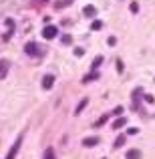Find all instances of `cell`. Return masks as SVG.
Instances as JSON below:
<instances>
[{
    "label": "cell",
    "instance_id": "1",
    "mask_svg": "<svg viewBox=\"0 0 155 159\" xmlns=\"http://www.w3.org/2000/svg\"><path fill=\"white\" fill-rule=\"evenodd\" d=\"M24 52L30 54V57H36V54H40L39 44H36V43H26V44H24Z\"/></svg>",
    "mask_w": 155,
    "mask_h": 159
},
{
    "label": "cell",
    "instance_id": "2",
    "mask_svg": "<svg viewBox=\"0 0 155 159\" xmlns=\"http://www.w3.org/2000/svg\"><path fill=\"white\" fill-rule=\"evenodd\" d=\"M20 143H22V135H20L18 139L14 141V145H12V147H10V151H8L6 159H14V157H16V153H18V147H20Z\"/></svg>",
    "mask_w": 155,
    "mask_h": 159
},
{
    "label": "cell",
    "instance_id": "3",
    "mask_svg": "<svg viewBox=\"0 0 155 159\" xmlns=\"http://www.w3.org/2000/svg\"><path fill=\"white\" fill-rule=\"evenodd\" d=\"M57 26H44V30H43V36L47 40H51V39H54V36H57Z\"/></svg>",
    "mask_w": 155,
    "mask_h": 159
},
{
    "label": "cell",
    "instance_id": "4",
    "mask_svg": "<svg viewBox=\"0 0 155 159\" xmlns=\"http://www.w3.org/2000/svg\"><path fill=\"white\" fill-rule=\"evenodd\" d=\"M8 69H10V62L6 58H0V79H4L8 75Z\"/></svg>",
    "mask_w": 155,
    "mask_h": 159
},
{
    "label": "cell",
    "instance_id": "5",
    "mask_svg": "<svg viewBox=\"0 0 155 159\" xmlns=\"http://www.w3.org/2000/svg\"><path fill=\"white\" fill-rule=\"evenodd\" d=\"M52 85H54V77H52V75H44V77H43V87H44V89H51Z\"/></svg>",
    "mask_w": 155,
    "mask_h": 159
},
{
    "label": "cell",
    "instance_id": "6",
    "mask_svg": "<svg viewBox=\"0 0 155 159\" xmlns=\"http://www.w3.org/2000/svg\"><path fill=\"white\" fill-rule=\"evenodd\" d=\"M97 143H99V137H85V139H83V145H85V147H95Z\"/></svg>",
    "mask_w": 155,
    "mask_h": 159
},
{
    "label": "cell",
    "instance_id": "7",
    "mask_svg": "<svg viewBox=\"0 0 155 159\" xmlns=\"http://www.w3.org/2000/svg\"><path fill=\"white\" fill-rule=\"evenodd\" d=\"M127 159H141V151H139V149H129V151H127Z\"/></svg>",
    "mask_w": 155,
    "mask_h": 159
},
{
    "label": "cell",
    "instance_id": "8",
    "mask_svg": "<svg viewBox=\"0 0 155 159\" xmlns=\"http://www.w3.org/2000/svg\"><path fill=\"white\" fill-rule=\"evenodd\" d=\"M83 14H85V16H95V14H97V8H95V6H85V8H83Z\"/></svg>",
    "mask_w": 155,
    "mask_h": 159
},
{
    "label": "cell",
    "instance_id": "9",
    "mask_svg": "<svg viewBox=\"0 0 155 159\" xmlns=\"http://www.w3.org/2000/svg\"><path fill=\"white\" fill-rule=\"evenodd\" d=\"M125 123H127V119H125V117H119V119H117L115 123H113V129H121Z\"/></svg>",
    "mask_w": 155,
    "mask_h": 159
},
{
    "label": "cell",
    "instance_id": "10",
    "mask_svg": "<svg viewBox=\"0 0 155 159\" xmlns=\"http://www.w3.org/2000/svg\"><path fill=\"white\" fill-rule=\"evenodd\" d=\"M95 79H99V75H97V73L85 75V77H83V83H91V81H95Z\"/></svg>",
    "mask_w": 155,
    "mask_h": 159
},
{
    "label": "cell",
    "instance_id": "11",
    "mask_svg": "<svg viewBox=\"0 0 155 159\" xmlns=\"http://www.w3.org/2000/svg\"><path fill=\"white\" fill-rule=\"evenodd\" d=\"M43 159H57L54 157V149L52 147H47V151H44V157Z\"/></svg>",
    "mask_w": 155,
    "mask_h": 159
},
{
    "label": "cell",
    "instance_id": "12",
    "mask_svg": "<svg viewBox=\"0 0 155 159\" xmlns=\"http://www.w3.org/2000/svg\"><path fill=\"white\" fill-rule=\"evenodd\" d=\"M87 105H89V99L85 97V99H83V101H81V103H79V105H77V115H79V113H81V111H83V109H85Z\"/></svg>",
    "mask_w": 155,
    "mask_h": 159
},
{
    "label": "cell",
    "instance_id": "13",
    "mask_svg": "<svg viewBox=\"0 0 155 159\" xmlns=\"http://www.w3.org/2000/svg\"><path fill=\"white\" fill-rule=\"evenodd\" d=\"M69 4H73V0H62V2H57V4H54V6H57V10H61V8L69 6Z\"/></svg>",
    "mask_w": 155,
    "mask_h": 159
},
{
    "label": "cell",
    "instance_id": "14",
    "mask_svg": "<svg viewBox=\"0 0 155 159\" xmlns=\"http://www.w3.org/2000/svg\"><path fill=\"white\" fill-rule=\"evenodd\" d=\"M101 65H103V57H97V58L93 61V70H97Z\"/></svg>",
    "mask_w": 155,
    "mask_h": 159
},
{
    "label": "cell",
    "instance_id": "15",
    "mask_svg": "<svg viewBox=\"0 0 155 159\" xmlns=\"http://www.w3.org/2000/svg\"><path fill=\"white\" fill-rule=\"evenodd\" d=\"M91 28H93V30H101V28H103V22H101V20H95V22L91 24Z\"/></svg>",
    "mask_w": 155,
    "mask_h": 159
},
{
    "label": "cell",
    "instance_id": "16",
    "mask_svg": "<svg viewBox=\"0 0 155 159\" xmlns=\"http://www.w3.org/2000/svg\"><path fill=\"white\" fill-rule=\"evenodd\" d=\"M123 143H125V137L121 135V137H117V141H115V147H121Z\"/></svg>",
    "mask_w": 155,
    "mask_h": 159
},
{
    "label": "cell",
    "instance_id": "17",
    "mask_svg": "<svg viewBox=\"0 0 155 159\" xmlns=\"http://www.w3.org/2000/svg\"><path fill=\"white\" fill-rule=\"evenodd\" d=\"M129 10H131V12H139V4H137V2H131Z\"/></svg>",
    "mask_w": 155,
    "mask_h": 159
},
{
    "label": "cell",
    "instance_id": "18",
    "mask_svg": "<svg viewBox=\"0 0 155 159\" xmlns=\"http://www.w3.org/2000/svg\"><path fill=\"white\" fill-rule=\"evenodd\" d=\"M107 119H109L107 115H105V117H101V119H99L97 123H95V127H99V125H105V123H107Z\"/></svg>",
    "mask_w": 155,
    "mask_h": 159
},
{
    "label": "cell",
    "instance_id": "19",
    "mask_svg": "<svg viewBox=\"0 0 155 159\" xmlns=\"http://www.w3.org/2000/svg\"><path fill=\"white\" fill-rule=\"evenodd\" d=\"M61 40H62V44H71V36H69V34H65Z\"/></svg>",
    "mask_w": 155,
    "mask_h": 159
},
{
    "label": "cell",
    "instance_id": "20",
    "mask_svg": "<svg viewBox=\"0 0 155 159\" xmlns=\"http://www.w3.org/2000/svg\"><path fill=\"white\" fill-rule=\"evenodd\" d=\"M123 69H125V66H123V62H121V61H117V70H119V73H123Z\"/></svg>",
    "mask_w": 155,
    "mask_h": 159
},
{
    "label": "cell",
    "instance_id": "21",
    "mask_svg": "<svg viewBox=\"0 0 155 159\" xmlns=\"http://www.w3.org/2000/svg\"><path fill=\"white\" fill-rule=\"evenodd\" d=\"M75 54H77V57H83L85 51H83V48H75Z\"/></svg>",
    "mask_w": 155,
    "mask_h": 159
},
{
    "label": "cell",
    "instance_id": "22",
    "mask_svg": "<svg viewBox=\"0 0 155 159\" xmlns=\"http://www.w3.org/2000/svg\"><path fill=\"white\" fill-rule=\"evenodd\" d=\"M145 101H147V103H153V101H155L153 95H145Z\"/></svg>",
    "mask_w": 155,
    "mask_h": 159
},
{
    "label": "cell",
    "instance_id": "23",
    "mask_svg": "<svg viewBox=\"0 0 155 159\" xmlns=\"http://www.w3.org/2000/svg\"><path fill=\"white\" fill-rule=\"evenodd\" d=\"M113 113H115V115H121V113H123V107H117V109H115Z\"/></svg>",
    "mask_w": 155,
    "mask_h": 159
}]
</instances>
